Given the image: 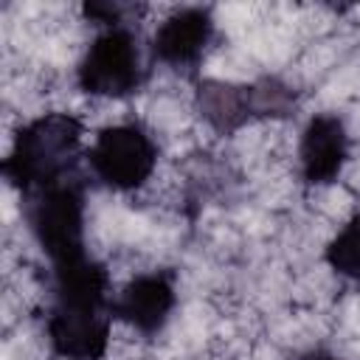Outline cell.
Wrapping results in <instances>:
<instances>
[{"label":"cell","mask_w":360,"mask_h":360,"mask_svg":"<svg viewBox=\"0 0 360 360\" xmlns=\"http://www.w3.org/2000/svg\"><path fill=\"white\" fill-rule=\"evenodd\" d=\"M84 141V121L76 112L53 110L31 118L11 135L6 155V177L20 194L51 186L73 174L76 155Z\"/></svg>","instance_id":"6da1fadb"},{"label":"cell","mask_w":360,"mask_h":360,"mask_svg":"<svg viewBox=\"0 0 360 360\" xmlns=\"http://www.w3.org/2000/svg\"><path fill=\"white\" fill-rule=\"evenodd\" d=\"M22 197L28 231L37 248L51 259V267H62L87 256V200L82 183L73 174Z\"/></svg>","instance_id":"7a4b0ae2"},{"label":"cell","mask_w":360,"mask_h":360,"mask_svg":"<svg viewBox=\"0 0 360 360\" xmlns=\"http://www.w3.org/2000/svg\"><path fill=\"white\" fill-rule=\"evenodd\" d=\"M90 174L118 194H141L158 177L160 146L152 129L141 121L124 118L98 127L84 149Z\"/></svg>","instance_id":"3957f363"},{"label":"cell","mask_w":360,"mask_h":360,"mask_svg":"<svg viewBox=\"0 0 360 360\" xmlns=\"http://www.w3.org/2000/svg\"><path fill=\"white\" fill-rule=\"evenodd\" d=\"M73 82L90 101L118 104L138 93L146 82V59L132 25L98 28L73 68Z\"/></svg>","instance_id":"277c9868"},{"label":"cell","mask_w":360,"mask_h":360,"mask_svg":"<svg viewBox=\"0 0 360 360\" xmlns=\"http://www.w3.org/2000/svg\"><path fill=\"white\" fill-rule=\"evenodd\" d=\"M295 172L309 188H329L343 180L352 163V135L338 112H315L298 132Z\"/></svg>","instance_id":"5b68a950"},{"label":"cell","mask_w":360,"mask_h":360,"mask_svg":"<svg viewBox=\"0 0 360 360\" xmlns=\"http://www.w3.org/2000/svg\"><path fill=\"white\" fill-rule=\"evenodd\" d=\"M174 309L177 284L169 270H138L112 292V318L138 338L160 335Z\"/></svg>","instance_id":"8992f818"},{"label":"cell","mask_w":360,"mask_h":360,"mask_svg":"<svg viewBox=\"0 0 360 360\" xmlns=\"http://www.w3.org/2000/svg\"><path fill=\"white\" fill-rule=\"evenodd\" d=\"M214 37H217V22L211 17V8L180 6L158 20L149 39V53L163 68L188 70L205 59Z\"/></svg>","instance_id":"52a82bcc"},{"label":"cell","mask_w":360,"mask_h":360,"mask_svg":"<svg viewBox=\"0 0 360 360\" xmlns=\"http://www.w3.org/2000/svg\"><path fill=\"white\" fill-rule=\"evenodd\" d=\"M323 262L340 281L360 290V211L349 214L329 236L323 248Z\"/></svg>","instance_id":"ba28073f"},{"label":"cell","mask_w":360,"mask_h":360,"mask_svg":"<svg viewBox=\"0 0 360 360\" xmlns=\"http://www.w3.org/2000/svg\"><path fill=\"white\" fill-rule=\"evenodd\" d=\"M295 360H343V357H340L338 352L326 349V346H309V349L298 352V354H295Z\"/></svg>","instance_id":"9c48e42d"}]
</instances>
